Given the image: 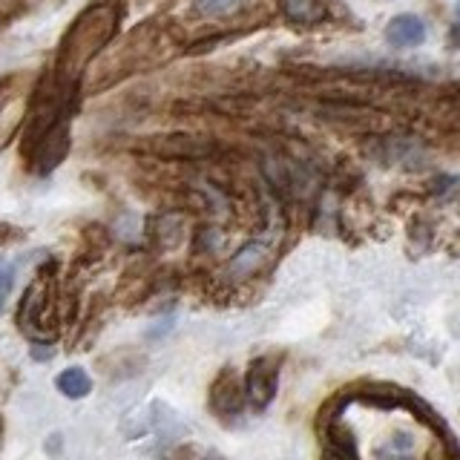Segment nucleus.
Masks as SVG:
<instances>
[{
  "mask_svg": "<svg viewBox=\"0 0 460 460\" xmlns=\"http://www.w3.org/2000/svg\"><path fill=\"white\" fill-rule=\"evenodd\" d=\"M385 38L392 47L400 49H411V47H420L423 38H426V26L417 14H397L385 23Z\"/></svg>",
  "mask_w": 460,
  "mask_h": 460,
  "instance_id": "4",
  "label": "nucleus"
},
{
  "mask_svg": "<svg viewBox=\"0 0 460 460\" xmlns=\"http://www.w3.org/2000/svg\"><path fill=\"white\" fill-rule=\"evenodd\" d=\"M172 460H225L219 452L205 449V446H196V443H181L176 449L170 452Z\"/></svg>",
  "mask_w": 460,
  "mask_h": 460,
  "instance_id": "7",
  "label": "nucleus"
},
{
  "mask_svg": "<svg viewBox=\"0 0 460 460\" xmlns=\"http://www.w3.org/2000/svg\"><path fill=\"white\" fill-rule=\"evenodd\" d=\"M115 26H119V14H115V9H110V6L86 9L84 18L72 26V32L66 35L61 69H66V72L84 69L86 61H90V58L112 38Z\"/></svg>",
  "mask_w": 460,
  "mask_h": 460,
  "instance_id": "1",
  "label": "nucleus"
},
{
  "mask_svg": "<svg viewBox=\"0 0 460 460\" xmlns=\"http://www.w3.org/2000/svg\"><path fill=\"white\" fill-rule=\"evenodd\" d=\"M12 285H14V268L9 259H0V311H4L6 299L12 294Z\"/></svg>",
  "mask_w": 460,
  "mask_h": 460,
  "instance_id": "9",
  "label": "nucleus"
},
{
  "mask_svg": "<svg viewBox=\"0 0 460 460\" xmlns=\"http://www.w3.org/2000/svg\"><path fill=\"white\" fill-rule=\"evenodd\" d=\"M443 460H460V455H449V457H443Z\"/></svg>",
  "mask_w": 460,
  "mask_h": 460,
  "instance_id": "12",
  "label": "nucleus"
},
{
  "mask_svg": "<svg viewBox=\"0 0 460 460\" xmlns=\"http://www.w3.org/2000/svg\"><path fill=\"white\" fill-rule=\"evenodd\" d=\"M248 406V397H244V383H239L234 368H225L219 377L210 385V411L216 420H222L225 426H234L236 417Z\"/></svg>",
  "mask_w": 460,
  "mask_h": 460,
  "instance_id": "3",
  "label": "nucleus"
},
{
  "mask_svg": "<svg viewBox=\"0 0 460 460\" xmlns=\"http://www.w3.org/2000/svg\"><path fill=\"white\" fill-rule=\"evenodd\" d=\"M32 354H35L38 359H49V357H52V349H38V345H35Z\"/></svg>",
  "mask_w": 460,
  "mask_h": 460,
  "instance_id": "11",
  "label": "nucleus"
},
{
  "mask_svg": "<svg viewBox=\"0 0 460 460\" xmlns=\"http://www.w3.org/2000/svg\"><path fill=\"white\" fill-rule=\"evenodd\" d=\"M323 460H359V455H345L334 449H323Z\"/></svg>",
  "mask_w": 460,
  "mask_h": 460,
  "instance_id": "10",
  "label": "nucleus"
},
{
  "mask_svg": "<svg viewBox=\"0 0 460 460\" xmlns=\"http://www.w3.org/2000/svg\"><path fill=\"white\" fill-rule=\"evenodd\" d=\"M55 385H58V392H61L64 397H69V400H81V397H86L93 392L90 374H86L84 368H78V366H72V368L58 374Z\"/></svg>",
  "mask_w": 460,
  "mask_h": 460,
  "instance_id": "6",
  "label": "nucleus"
},
{
  "mask_svg": "<svg viewBox=\"0 0 460 460\" xmlns=\"http://www.w3.org/2000/svg\"><path fill=\"white\" fill-rule=\"evenodd\" d=\"M244 0H193V9L199 14H210V18H219V14L236 12Z\"/></svg>",
  "mask_w": 460,
  "mask_h": 460,
  "instance_id": "8",
  "label": "nucleus"
},
{
  "mask_svg": "<svg viewBox=\"0 0 460 460\" xmlns=\"http://www.w3.org/2000/svg\"><path fill=\"white\" fill-rule=\"evenodd\" d=\"M279 371H282V357L279 354H262L256 357L244 374V397L253 411H265L279 388Z\"/></svg>",
  "mask_w": 460,
  "mask_h": 460,
  "instance_id": "2",
  "label": "nucleus"
},
{
  "mask_svg": "<svg viewBox=\"0 0 460 460\" xmlns=\"http://www.w3.org/2000/svg\"><path fill=\"white\" fill-rule=\"evenodd\" d=\"M282 14L294 23H320L328 14V0H282Z\"/></svg>",
  "mask_w": 460,
  "mask_h": 460,
  "instance_id": "5",
  "label": "nucleus"
}]
</instances>
